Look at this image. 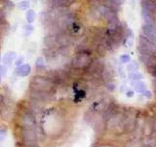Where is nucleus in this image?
<instances>
[{
    "label": "nucleus",
    "instance_id": "nucleus-1",
    "mask_svg": "<svg viewBox=\"0 0 156 147\" xmlns=\"http://www.w3.org/2000/svg\"><path fill=\"white\" fill-rule=\"evenodd\" d=\"M18 123L21 128H34L36 129L35 113L32 111L29 105H21L18 110Z\"/></svg>",
    "mask_w": 156,
    "mask_h": 147
},
{
    "label": "nucleus",
    "instance_id": "nucleus-2",
    "mask_svg": "<svg viewBox=\"0 0 156 147\" xmlns=\"http://www.w3.org/2000/svg\"><path fill=\"white\" fill-rule=\"evenodd\" d=\"M55 85L52 82L47 76H41L37 75L32 76L30 82H29V89L36 90V91L41 92H47L53 94V90H54Z\"/></svg>",
    "mask_w": 156,
    "mask_h": 147
},
{
    "label": "nucleus",
    "instance_id": "nucleus-3",
    "mask_svg": "<svg viewBox=\"0 0 156 147\" xmlns=\"http://www.w3.org/2000/svg\"><path fill=\"white\" fill-rule=\"evenodd\" d=\"M93 53L90 52H79L75 53V55L72 57L70 61V65L72 68L79 69L84 71L88 68L89 66L92 64V62L94 61V57H93Z\"/></svg>",
    "mask_w": 156,
    "mask_h": 147
},
{
    "label": "nucleus",
    "instance_id": "nucleus-4",
    "mask_svg": "<svg viewBox=\"0 0 156 147\" xmlns=\"http://www.w3.org/2000/svg\"><path fill=\"white\" fill-rule=\"evenodd\" d=\"M20 138H21L22 145L25 146L37 145L38 143L37 131L34 128H21Z\"/></svg>",
    "mask_w": 156,
    "mask_h": 147
},
{
    "label": "nucleus",
    "instance_id": "nucleus-5",
    "mask_svg": "<svg viewBox=\"0 0 156 147\" xmlns=\"http://www.w3.org/2000/svg\"><path fill=\"white\" fill-rule=\"evenodd\" d=\"M138 51L140 54H145V55L156 54V44L145 37L144 35H141L139 36Z\"/></svg>",
    "mask_w": 156,
    "mask_h": 147
},
{
    "label": "nucleus",
    "instance_id": "nucleus-6",
    "mask_svg": "<svg viewBox=\"0 0 156 147\" xmlns=\"http://www.w3.org/2000/svg\"><path fill=\"white\" fill-rule=\"evenodd\" d=\"M141 35H144L145 37L148 38L150 41L155 43V41H156V26L154 25L142 24Z\"/></svg>",
    "mask_w": 156,
    "mask_h": 147
},
{
    "label": "nucleus",
    "instance_id": "nucleus-7",
    "mask_svg": "<svg viewBox=\"0 0 156 147\" xmlns=\"http://www.w3.org/2000/svg\"><path fill=\"white\" fill-rule=\"evenodd\" d=\"M76 0H46L49 8H70Z\"/></svg>",
    "mask_w": 156,
    "mask_h": 147
},
{
    "label": "nucleus",
    "instance_id": "nucleus-8",
    "mask_svg": "<svg viewBox=\"0 0 156 147\" xmlns=\"http://www.w3.org/2000/svg\"><path fill=\"white\" fill-rule=\"evenodd\" d=\"M141 20H142V23L145 25H154L155 23V15L152 14L151 12L147 11L145 9H142L141 8Z\"/></svg>",
    "mask_w": 156,
    "mask_h": 147
},
{
    "label": "nucleus",
    "instance_id": "nucleus-9",
    "mask_svg": "<svg viewBox=\"0 0 156 147\" xmlns=\"http://www.w3.org/2000/svg\"><path fill=\"white\" fill-rule=\"evenodd\" d=\"M32 71L31 69V66L29 64H24L20 67H17L16 70H15V74L17 76H22V78H25V76H28L30 75V73Z\"/></svg>",
    "mask_w": 156,
    "mask_h": 147
},
{
    "label": "nucleus",
    "instance_id": "nucleus-10",
    "mask_svg": "<svg viewBox=\"0 0 156 147\" xmlns=\"http://www.w3.org/2000/svg\"><path fill=\"white\" fill-rule=\"evenodd\" d=\"M141 5L142 9H145L147 11L151 12L152 14L156 16V0H145L141 1Z\"/></svg>",
    "mask_w": 156,
    "mask_h": 147
},
{
    "label": "nucleus",
    "instance_id": "nucleus-11",
    "mask_svg": "<svg viewBox=\"0 0 156 147\" xmlns=\"http://www.w3.org/2000/svg\"><path fill=\"white\" fill-rule=\"evenodd\" d=\"M16 58H17V53L14 51H10V52H7L4 56H3L2 62L4 65L8 66V65H11L12 63L14 62V60H16Z\"/></svg>",
    "mask_w": 156,
    "mask_h": 147
},
{
    "label": "nucleus",
    "instance_id": "nucleus-12",
    "mask_svg": "<svg viewBox=\"0 0 156 147\" xmlns=\"http://www.w3.org/2000/svg\"><path fill=\"white\" fill-rule=\"evenodd\" d=\"M35 69L37 72H44L46 70V65L44 62V58L43 57H38L36 59L35 62Z\"/></svg>",
    "mask_w": 156,
    "mask_h": 147
},
{
    "label": "nucleus",
    "instance_id": "nucleus-13",
    "mask_svg": "<svg viewBox=\"0 0 156 147\" xmlns=\"http://www.w3.org/2000/svg\"><path fill=\"white\" fill-rule=\"evenodd\" d=\"M25 19H26V21H28V24H31V23L34 22L36 19L35 11H33V10H31V9H28V12H26V14H25Z\"/></svg>",
    "mask_w": 156,
    "mask_h": 147
},
{
    "label": "nucleus",
    "instance_id": "nucleus-14",
    "mask_svg": "<svg viewBox=\"0 0 156 147\" xmlns=\"http://www.w3.org/2000/svg\"><path fill=\"white\" fill-rule=\"evenodd\" d=\"M19 10H22V11H25V10H28L29 7H30V4H29L28 1H21L18 3L17 5Z\"/></svg>",
    "mask_w": 156,
    "mask_h": 147
},
{
    "label": "nucleus",
    "instance_id": "nucleus-15",
    "mask_svg": "<svg viewBox=\"0 0 156 147\" xmlns=\"http://www.w3.org/2000/svg\"><path fill=\"white\" fill-rule=\"evenodd\" d=\"M139 68V65L137 62H131L130 64H128L127 66V69L129 72H135L137 71V69Z\"/></svg>",
    "mask_w": 156,
    "mask_h": 147
},
{
    "label": "nucleus",
    "instance_id": "nucleus-16",
    "mask_svg": "<svg viewBox=\"0 0 156 147\" xmlns=\"http://www.w3.org/2000/svg\"><path fill=\"white\" fill-rule=\"evenodd\" d=\"M6 135H7V129L4 128L0 129V142H2L5 139Z\"/></svg>",
    "mask_w": 156,
    "mask_h": 147
},
{
    "label": "nucleus",
    "instance_id": "nucleus-17",
    "mask_svg": "<svg viewBox=\"0 0 156 147\" xmlns=\"http://www.w3.org/2000/svg\"><path fill=\"white\" fill-rule=\"evenodd\" d=\"M130 60H131V57H130V55H128V54H123L120 57V61L121 63H129L130 62Z\"/></svg>",
    "mask_w": 156,
    "mask_h": 147
},
{
    "label": "nucleus",
    "instance_id": "nucleus-18",
    "mask_svg": "<svg viewBox=\"0 0 156 147\" xmlns=\"http://www.w3.org/2000/svg\"><path fill=\"white\" fill-rule=\"evenodd\" d=\"M135 88L138 90V91H142L144 89V83H142L141 82H138L137 83H135Z\"/></svg>",
    "mask_w": 156,
    "mask_h": 147
},
{
    "label": "nucleus",
    "instance_id": "nucleus-19",
    "mask_svg": "<svg viewBox=\"0 0 156 147\" xmlns=\"http://www.w3.org/2000/svg\"><path fill=\"white\" fill-rule=\"evenodd\" d=\"M24 29H25V32H26V33H25L26 35H30V33L33 32V28H32V26H31L30 24L24 26Z\"/></svg>",
    "mask_w": 156,
    "mask_h": 147
},
{
    "label": "nucleus",
    "instance_id": "nucleus-20",
    "mask_svg": "<svg viewBox=\"0 0 156 147\" xmlns=\"http://www.w3.org/2000/svg\"><path fill=\"white\" fill-rule=\"evenodd\" d=\"M5 105H6V102H5L4 96L0 94V113H1V112H2V110L4 109Z\"/></svg>",
    "mask_w": 156,
    "mask_h": 147
},
{
    "label": "nucleus",
    "instance_id": "nucleus-21",
    "mask_svg": "<svg viewBox=\"0 0 156 147\" xmlns=\"http://www.w3.org/2000/svg\"><path fill=\"white\" fill-rule=\"evenodd\" d=\"M131 78L133 79H142V75L141 73H134L131 75Z\"/></svg>",
    "mask_w": 156,
    "mask_h": 147
},
{
    "label": "nucleus",
    "instance_id": "nucleus-22",
    "mask_svg": "<svg viewBox=\"0 0 156 147\" xmlns=\"http://www.w3.org/2000/svg\"><path fill=\"white\" fill-rule=\"evenodd\" d=\"M22 62H24V57H19V58L15 61V65H16L17 67H20V66H22Z\"/></svg>",
    "mask_w": 156,
    "mask_h": 147
},
{
    "label": "nucleus",
    "instance_id": "nucleus-23",
    "mask_svg": "<svg viewBox=\"0 0 156 147\" xmlns=\"http://www.w3.org/2000/svg\"><path fill=\"white\" fill-rule=\"evenodd\" d=\"M22 147H38L37 145H33V146H25V145H22Z\"/></svg>",
    "mask_w": 156,
    "mask_h": 147
},
{
    "label": "nucleus",
    "instance_id": "nucleus-24",
    "mask_svg": "<svg viewBox=\"0 0 156 147\" xmlns=\"http://www.w3.org/2000/svg\"><path fill=\"white\" fill-rule=\"evenodd\" d=\"M154 26H156V17H155V23H154Z\"/></svg>",
    "mask_w": 156,
    "mask_h": 147
},
{
    "label": "nucleus",
    "instance_id": "nucleus-25",
    "mask_svg": "<svg viewBox=\"0 0 156 147\" xmlns=\"http://www.w3.org/2000/svg\"><path fill=\"white\" fill-rule=\"evenodd\" d=\"M86 1H89V2H92L93 0H86Z\"/></svg>",
    "mask_w": 156,
    "mask_h": 147
}]
</instances>
